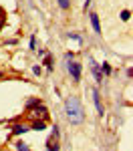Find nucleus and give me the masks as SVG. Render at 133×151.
Here are the masks:
<instances>
[{"label":"nucleus","instance_id":"4be33fe9","mask_svg":"<svg viewBox=\"0 0 133 151\" xmlns=\"http://www.w3.org/2000/svg\"><path fill=\"white\" fill-rule=\"evenodd\" d=\"M89 6H91V0H85V2H83V10L87 12V10H89Z\"/></svg>","mask_w":133,"mask_h":151},{"label":"nucleus","instance_id":"0eeeda50","mask_svg":"<svg viewBox=\"0 0 133 151\" xmlns=\"http://www.w3.org/2000/svg\"><path fill=\"white\" fill-rule=\"evenodd\" d=\"M89 18H91V26H93L95 35H101V22H99V14L91 12V14H89Z\"/></svg>","mask_w":133,"mask_h":151},{"label":"nucleus","instance_id":"f257e3e1","mask_svg":"<svg viewBox=\"0 0 133 151\" xmlns=\"http://www.w3.org/2000/svg\"><path fill=\"white\" fill-rule=\"evenodd\" d=\"M65 115H67V119H69L71 125H81L85 121V109H83V105H81V101H79L75 95H71V97L65 101Z\"/></svg>","mask_w":133,"mask_h":151},{"label":"nucleus","instance_id":"2eb2a0df","mask_svg":"<svg viewBox=\"0 0 133 151\" xmlns=\"http://www.w3.org/2000/svg\"><path fill=\"white\" fill-rule=\"evenodd\" d=\"M45 65H47V70H52V58L48 55H45Z\"/></svg>","mask_w":133,"mask_h":151},{"label":"nucleus","instance_id":"f03ea898","mask_svg":"<svg viewBox=\"0 0 133 151\" xmlns=\"http://www.w3.org/2000/svg\"><path fill=\"white\" fill-rule=\"evenodd\" d=\"M67 70H69V75H71L73 83H79L81 81V73H83V65L81 63H77L75 58L67 63Z\"/></svg>","mask_w":133,"mask_h":151},{"label":"nucleus","instance_id":"a211bd4d","mask_svg":"<svg viewBox=\"0 0 133 151\" xmlns=\"http://www.w3.org/2000/svg\"><path fill=\"white\" fill-rule=\"evenodd\" d=\"M69 38H73V40H77V42H83V38H81V35H77V32H69Z\"/></svg>","mask_w":133,"mask_h":151},{"label":"nucleus","instance_id":"ddd939ff","mask_svg":"<svg viewBox=\"0 0 133 151\" xmlns=\"http://www.w3.org/2000/svg\"><path fill=\"white\" fill-rule=\"evenodd\" d=\"M57 4H59L60 10H69L71 8V0H57Z\"/></svg>","mask_w":133,"mask_h":151},{"label":"nucleus","instance_id":"f3484780","mask_svg":"<svg viewBox=\"0 0 133 151\" xmlns=\"http://www.w3.org/2000/svg\"><path fill=\"white\" fill-rule=\"evenodd\" d=\"M4 22H6V14H4V8L0 6V28L4 26Z\"/></svg>","mask_w":133,"mask_h":151},{"label":"nucleus","instance_id":"5701e85b","mask_svg":"<svg viewBox=\"0 0 133 151\" xmlns=\"http://www.w3.org/2000/svg\"><path fill=\"white\" fill-rule=\"evenodd\" d=\"M0 79H2V70H0Z\"/></svg>","mask_w":133,"mask_h":151},{"label":"nucleus","instance_id":"6e6552de","mask_svg":"<svg viewBox=\"0 0 133 151\" xmlns=\"http://www.w3.org/2000/svg\"><path fill=\"white\" fill-rule=\"evenodd\" d=\"M30 131H45L47 129V121H42V119H35L30 125H28Z\"/></svg>","mask_w":133,"mask_h":151},{"label":"nucleus","instance_id":"f8f14e48","mask_svg":"<svg viewBox=\"0 0 133 151\" xmlns=\"http://www.w3.org/2000/svg\"><path fill=\"white\" fill-rule=\"evenodd\" d=\"M99 67H101V73H103L105 77H109V75L113 73V69H111V65H109V63H103V65H99Z\"/></svg>","mask_w":133,"mask_h":151},{"label":"nucleus","instance_id":"aec40b11","mask_svg":"<svg viewBox=\"0 0 133 151\" xmlns=\"http://www.w3.org/2000/svg\"><path fill=\"white\" fill-rule=\"evenodd\" d=\"M32 73H35V75H40V73H42V67H40V65H35V67H32Z\"/></svg>","mask_w":133,"mask_h":151},{"label":"nucleus","instance_id":"412c9836","mask_svg":"<svg viewBox=\"0 0 133 151\" xmlns=\"http://www.w3.org/2000/svg\"><path fill=\"white\" fill-rule=\"evenodd\" d=\"M73 58H75V55H73V52H65V60H67V63H69V60H73Z\"/></svg>","mask_w":133,"mask_h":151},{"label":"nucleus","instance_id":"4468645a","mask_svg":"<svg viewBox=\"0 0 133 151\" xmlns=\"http://www.w3.org/2000/svg\"><path fill=\"white\" fill-rule=\"evenodd\" d=\"M129 18H131V12L129 10H121V20H123V22H127Z\"/></svg>","mask_w":133,"mask_h":151},{"label":"nucleus","instance_id":"1a4fd4ad","mask_svg":"<svg viewBox=\"0 0 133 151\" xmlns=\"http://www.w3.org/2000/svg\"><path fill=\"white\" fill-rule=\"evenodd\" d=\"M47 151H60L59 139H55V137H50V139L47 141Z\"/></svg>","mask_w":133,"mask_h":151},{"label":"nucleus","instance_id":"9b49d317","mask_svg":"<svg viewBox=\"0 0 133 151\" xmlns=\"http://www.w3.org/2000/svg\"><path fill=\"white\" fill-rule=\"evenodd\" d=\"M14 147H16V151H30L28 143H24V141H16V143H14Z\"/></svg>","mask_w":133,"mask_h":151},{"label":"nucleus","instance_id":"dca6fc26","mask_svg":"<svg viewBox=\"0 0 133 151\" xmlns=\"http://www.w3.org/2000/svg\"><path fill=\"white\" fill-rule=\"evenodd\" d=\"M28 47H30V50H36V36H35V35L30 36V40H28Z\"/></svg>","mask_w":133,"mask_h":151},{"label":"nucleus","instance_id":"39448f33","mask_svg":"<svg viewBox=\"0 0 133 151\" xmlns=\"http://www.w3.org/2000/svg\"><path fill=\"white\" fill-rule=\"evenodd\" d=\"M93 103H95L97 107V115L99 117H103L105 115V107H103V103H101V93H99V89H93Z\"/></svg>","mask_w":133,"mask_h":151},{"label":"nucleus","instance_id":"20e7f679","mask_svg":"<svg viewBox=\"0 0 133 151\" xmlns=\"http://www.w3.org/2000/svg\"><path fill=\"white\" fill-rule=\"evenodd\" d=\"M30 117H35V119H42V121H47L48 117V109L45 107V105L40 103L38 107H35V109H30V113H28Z\"/></svg>","mask_w":133,"mask_h":151},{"label":"nucleus","instance_id":"9d476101","mask_svg":"<svg viewBox=\"0 0 133 151\" xmlns=\"http://www.w3.org/2000/svg\"><path fill=\"white\" fill-rule=\"evenodd\" d=\"M42 103L38 97H30L28 101H26V111H30V109H35V107H38V105Z\"/></svg>","mask_w":133,"mask_h":151},{"label":"nucleus","instance_id":"423d86ee","mask_svg":"<svg viewBox=\"0 0 133 151\" xmlns=\"http://www.w3.org/2000/svg\"><path fill=\"white\" fill-rule=\"evenodd\" d=\"M28 131H30V129H28L26 123H14V125H12V135H16V137H20V135L28 133Z\"/></svg>","mask_w":133,"mask_h":151},{"label":"nucleus","instance_id":"6ab92c4d","mask_svg":"<svg viewBox=\"0 0 133 151\" xmlns=\"http://www.w3.org/2000/svg\"><path fill=\"white\" fill-rule=\"evenodd\" d=\"M52 137H55V139H59V137H60V131H59V125H55V127H52Z\"/></svg>","mask_w":133,"mask_h":151},{"label":"nucleus","instance_id":"7ed1b4c3","mask_svg":"<svg viewBox=\"0 0 133 151\" xmlns=\"http://www.w3.org/2000/svg\"><path fill=\"white\" fill-rule=\"evenodd\" d=\"M89 69H91L93 77H95V83H97V85H101V83H103V73H101V67H99V63H97L95 58H91V57H89Z\"/></svg>","mask_w":133,"mask_h":151}]
</instances>
